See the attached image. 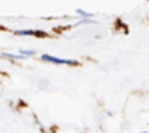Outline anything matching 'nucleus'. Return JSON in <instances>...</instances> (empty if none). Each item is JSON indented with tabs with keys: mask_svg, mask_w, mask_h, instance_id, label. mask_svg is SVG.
Instances as JSON below:
<instances>
[{
	"mask_svg": "<svg viewBox=\"0 0 149 133\" xmlns=\"http://www.w3.org/2000/svg\"><path fill=\"white\" fill-rule=\"evenodd\" d=\"M42 61H48V63H55V64H68V59H61V58H56V56H52V55H45L43 53L40 56Z\"/></svg>",
	"mask_w": 149,
	"mask_h": 133,
	"instance_id": "1",
	"label": "nucleus"
},
{
	"mask_svg": "<svg viewBox=\"0 0 149 133\" xmlns=\"http://www.w3.org/2000/svg\"><path fill=\"white\" fill-rule=\"evenodd\" d=\"M16 36H34L36 34V31H32V29H26V31H16Z\"/></svg>",
	"mask_w": 149,
	"mask_h": 133,
	"instance_id": "2",
	"label": "nucleus"
},
{
	"mask_svg": "<svg viewBox=\"0 0 149 133\" xmlns=\"http://www.w3.org/2000/svg\"><path fill=\"white\" fill-rule=\"evenodd\" d=\"M36 52L34 50H21V56H34Z\"/></svg>",
	"mask_w": 149,
	"mask_h": 133,
	"instance_id": "3",
	"label": "nucleus"
},
{
	"mask_svg": "<svg viewBox=\"0 0 149 133\" xmlns=\"http://www.w3.org/2000/svg\"><path fill=\"white\" fill-rule=\"evenodd\" d=\"M77 13H80V15H84V16H91L90 13H85V11H82V10H77Z\"/></svg>",
	"mask_w": 149,
	"mask_h": 133,
	"instance_id": "4",
	"label": "nucleus"
},
{
	"mask_svg": "<svg viewBox=\"0 0 149 133\" xmlns=\"http://www.w3.org/2000/svg\"><path fill=\"white\" fill-rule=\"evenodd\" d=\"M143 133H149V132H143Z\"/></svg>",
	"mask_w": 149,
	"mask_h": 133,
	"instance_id": "5",
	"label": "nucleus"
}]
</instances>
